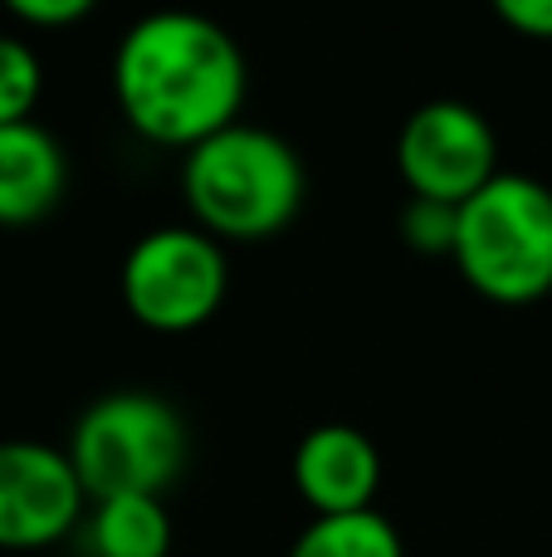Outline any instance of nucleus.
I'll list each match as a JSON object with an SVG mask.
<instances>
[{"mask_svg": "<svg viewBox=\"0 0 552 557\" xmlns=\"http://www.w3.org/2000/svg\"><path fill=\"white\" fill-rule=\"evenodd\" d=\"M450 260L489 304H538L552 294V191L534 176L499 172L460 206Z\"/></svg>", "mask_w": 552, "mask_h": 557, "instance_id": "7ed1b4c3", "label": "nucleus"}, {"mask_svg": "<svg viewBox=\"0 0 552 557\" xmlns=\"http://www.w3.org/2000/svg\"><path fill=\"white\" fill-rule=\"evenodd\" d=\"M230 288V264L201 225L147 231L123 260V304L152 333H191L211 323Z\"/></svg>", "mask_w": 552, "mask_h": 557, "instance_id": "39448f33", "label": "nucleus"}, {"mask_svg": "<svg viewBox=\"0 0 552 557\" xmlns=\"http://www.w3.org/2000/svg\"><path fill=\"white\" fill-rule=\"evenodd\" d=\"M250 69L225 25L201 10L133 20L113 54V94L127 127L156 147H186L240 123Z\"/></svg>", "mask_w": 552, "mask_h": 557, "instance_id": "f257e3e1", "label": "nucleus"}, {"mask_svg": "<svg viewBox=\"0 0 552 557\" xmlns=\"http://www.w3.org/2000/svg\"><path fill=\"white\" fill-rule=\"evenodd\" d=\"M397 166L411 196L465 206L499 176L494 127L479 108L460 103V98L421 103L397 137Z\"/></svg>", "mask_w": 552, "mask_h": 557, "instance_id": "423d86ee", "label": "nucleus"}, {"mask_svg": "<svg viewBox=\"0 0 552 557\" xmlns=\"http://www.w3.org/2000/svg\"><path fill=\"white\" fill-rule=\"evenodd\" d=\"M293 490L313 509V519L372 509L381 490V455L357 425H313L293 450Z\"/></svg>", "mask_w": 552, "mask_h": 557, "instance_id": "6e6552de", "label": "nucleus"}, {"mask_svg": "<svg viewBox=\"0 0 552 557\" xmlns=\"http://www.w3.org/2000/svg\"><path fill=\"white\" fill-rule=\"evenodd\" d=\"M68 186V157L49 127L10 123L0 127V225H39Z\"/></svg>", "mask_w": 552, "mask_h": 557, "instance_id": "1a4fd4ad", "label": "nucleus"}, {"mask_svg": "<svg viewBox=\"0 0 552 557\" xmlns=\"http://www.w3.org/2000/svg\"><path fill=\"white\" fill-rule=\"evenodd\" d=\"M68 460L84 480L88 504L117 494H156L162 499L186 470L191 435L166 396L156 392H108L74 421Z\"/></svg>", "mask_w": 552, "mask_h": 557, "instance_id": "20e7f679", "label": "nucleus"}, {"mask_svg": "<svg viewBox=\"0 0 552 557\" xmlns=\"http://www.w3.org/2000/svg\"><path fill=\"white\" fill-rule=\"evenodd\" d=\"M93 5L98 0H5V10L20 15L25 25H74Z\"/></svg>", "mask_w": 552, "mask_h": 557, "instance_id": "2eb2a0df", "label": "nucleus"}, {"mask_svg": "<svg viewBox=\"0 0 552 557\" xmlns=\"http://www.w3.org/2000/svg\"><path fill=\"white\" fill-rule=\"evenodd\" d=\"M39 94H45L39 54L20 35H0V127L29 123Z\"/></svg>", "mask_w": 552, "mask_h": 557, "instance_id": "f8f14e48", "label": "nucleus"}, {"mask_svg": "<svg viewBox=\"0 0 552 557\" xmlns=\"http://www.w3.org/2000/svg\"><path fill=\"white\" fill-rule=\"evenodd\" d=\"M289 557H406L397 523L377 509L362 513H333V519H313L309 529L293 539Z\"/></svg>", "mask_w": 552, "mask_h": 557, "instance_id": "9b49d317", "label": "nucleus"}, {"mask_svg": "<svg viewBox=\"0 0 552 557\" xmlns=\"http://www.w3.org/2000/svg\"><path fill=\"white\" fill-rule=\"evenodd\" d=\"M88 494L68 450L45 441H0V548L39 553L88 519Z\"/></svg>", "mask_w": 552, "mask_h": 557, "instance_id": "0eeeda50", "label": "nucleus"}, {"mask_svg": "<svg viewBox=\"0 0 552 557\" xmlns=\"http://www.w3.org/2000/svg\"><path fill=\"white\" fill-rule=\"evenodd\" d=\"M303 162L279 133L235 123L205 137L181 162V196L196 225L215 240H269L303 206Z\"/></svg>", "mask_w": 552, "mask_h": 557, "instance_id": "f03ea898", "label": "nucleus"}, {"mask_svg": "<svg viewBox=\"0 0 552 557\" xmlns=\"http://www.w3.org/2000/svg\"><path fill=\"white\" fill-rule=\"evenodd\" d=\"M455 235H460V206L411 196V206L401 211V240L416 255H455Z\"/></svg>", "mask_w": 552, "mask_h": 557, "instance_id": "ddd939ff", "label": "nucleus"}, {"mask_svg": "<svg viewBox=\"0 0 552 557\" xmlns=\"http://www.w3.org/2000/svg\"><path fill=\"white\" fill-rule=\"evenodd\" d=\"M509 29L528 39H552V0H489Z\"/></svg>", "mask_w": 552, "mask_h": 557, "instance_id": "4468645a", "label": "nucleus"}, {"mask_svg": "<svg viewBox=\"0 0 552 557\" xmlns=\"http://www.w3.org/2000/svg\"><path fill=\"white\" fill-rule=\"evenodd\" d=\"M88 557H166L172 553V513L156 494H117L93 499L84 519Z\"/></svg>", "mask_w": 552, "mask_h": 557, "instance_id": "9d476101", "label": "nucleus"}]
</instances>
